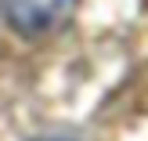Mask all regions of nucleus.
Listing matches in <instances>:
<instances>
[{
    "label": "nucleus",
    "instance_id": "obj_1",
    "mask_svg": "<svg viewBox=\"0 0 148 141\" xmlns=\"http://www.w3.org/2000/svg\"><path fill=\"white\" fill-rule=\"evenodd\" d=\"M72 0H0V14L11 22L18 33H43L51 29L65 11H69Z\"/></svg>",
    "mask_w": 148,
    "mask_h": 141
},
{
    "label": "nucleus",
    "instance_id": "obj_2",
    "mask_svg": "<svg viewBox=\"0 0 148 141\" xmlns=\"http://www.w3.org/2000/svg\"><path fill=\"white\" fill-rule=\"evenodd\" d=\"M43 141H65V138H43Z\"/></svg>",
    "mask_w": 148,
    "mask_h": 141
}]
</instances>
